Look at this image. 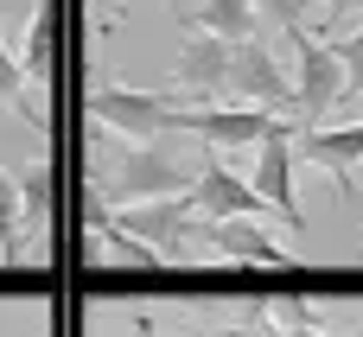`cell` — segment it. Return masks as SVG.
I'll return each instance as SVG.
<instances>
[{
    "instance_id": "obj_9",
    "label": "cell",
    "mask_w": 363,
    "mask_h": 337,
    "mask_svg": "<svg viewBox=\"0 0 363 337\" xmlns=\"http://www.w3.org/2000/svg\"><path fill=\"white\" fill-rule=\"evenodd\" d=\"M294 140H300V127L262 140V147H255V178H249V185L262 191V204H268L287 229H306V210L294 204V166H300V159H294Z\"/></svg>"
},
{
    "instance_id": "obj_14",
    "label": "cell",
    "mask_w": 363,
    "mask_h": 337,
    "mask_svg": "<svg viewBox=\"0 0 363 337\" xmlns=\"http://www.w3.org/2000/svg\"><path fill=\"white\" fill-rule=\"evenodd\" d=\"M26 89H32V76H26V64H19V51L6 45V25H0V102H6V108H13V115H19L26 127H38V134H45L51 121H45V115H38L32 102H26Z\"/></svg>"
},
{
    "instance_id": "obj_19",
    "label": "cell",
    "mask_w": 363,
    "mask_h": 337,
    "mask_svg": "<svg viewBox=\"0 0 363 337\" xmlns=\"http://www.w3.org/2000/svg\"><path fill=\"white\" fill-rule=\"evenodd\" d=\"M332 51L345 57V96H363V25L345 32V38H332Z\"/></svg>"
},
{
    "instance_id": "obj_1",
    "label": "cell",
    "mask_w": 363,
    "mask_h": 337,
    "mask_svg": "<svg viewBox=\"0 0 363 337\" xmlns=\"http://www.w3.org/2000/svg\"><path fill=\"white\" fill-rule=\"evenodd\" d=\"M83 172L108 198V210H134V204H153V198H191V185H198V166L179 147L128 140L115 127H89L83 134Z\"/></svg>"
},
{
    "instance_id": "obj_7",
    "label": "cell",
    "mask_w": 363,
    "mask_h": 337,
    "mask_svg": "<svg viewBox=\"0 0 363 337\" xmlns=\"http://www.w3.org/2000/svg\"><path fill=\"white\" fill-rule=\"evenodd\" d=\"M198 249H204V261H230V268H294V249L274 229H262V217L204 223Z\"/></svg>"
},
{
    "instance_id": "obj_20",
    "label": "cell",
    "mask_w": 363,
    "mask_h": 337,
    "mask_svg": "<svg viewBox=\"0 0 363 337\" xmlns=\"http://www.w3.org/2000/svg\"><path fill=\"white\" fill-rule=\"evenodd\" d=\"M319 13H325V25H345L363 13V0H319Z\"/></svg>"
},
{
    "instance_id": "obj_10",
    "label": "cell",
    "mask_w": 363,
    "mask_h": 337,
    "mask_svg": "<svg viewBox=\"0 0 363 337\" xmlns=\"http://www.w3.org/2000/svg\"><path fill=\"white\" fill-rule=\"evenodd\" d=\"M191 210H198L204 223H230V217H262L268 204H262V191H255L249 178H236L223 159H204V166H198V185H191Z\"/></svg>"
},
{
    "instance_id": "obj_22",
    "label": "cell",
    "mask_w": 363,
    "mask_h": 337,
    "mask_svg": "<svg viewBox=\"0 0 363 337\" xmlns=\"http://www.w3.org/2000/svg\"><path fill=\"white\" fill-rule=\"evenodd\" d=\"M166 6H172V19H179V25H198V0H166Z\"/></svg>"
},
{
    "instance_id": "obj_2",
    "label": "cell",
    "mask_w": 363,
    "mask_h": 337,
    "mask_svg": "<svg viewBox=\"0 0 363 337\" xmlns=\"http://www.w3.org/2000/svg\"><path fill=\"white\" fill-rule=\"evenodd\" d=\"M83 108L96 127H115L128 140H166V134H185V102L172 89H134L121 76H89L83 89Z\"/></svg>"
},
{
    "instance_id": "obj_18",
    "label": "cell",
    "mask_w": 363,
    "mask_h": 337,
    "mask_svg": "<svg viewBox=\"0 0 363 337\" xmlns=\"http://www.w3.org/2000/svg\"><path fill=\"white\" fill-rule=\"evenodd\" d=\"M313 6H319V0H255V13H262L268 25H281L287 38L306 32V13H313Z\"/></svg>"
},
{
    "instance_id": "obj_3",
    "label": "cell",
    "mask_w": 363,
    "mask_h": 337,
    "mask_svg": "<svg viewBox=\"0 0 363 337\" xmlns=\"http://www.w3.org/2000/svg\"><path fill=\"white\" fill-rule=\"evenodd\" d=\"M230 102H242V108H268V115H287V121H300L294 76L281 70L274 45H262V38H242V45L230 51Z\"/></svg>"
},
{
    "instance_id": "obj_6",
    "label": "cell",
    "mask_w": 363,
    "mask_h": 337,
    "mask_svg": "<svg viewBox=\"0 0 363 337\" xmlns=\"http://www.w3.org/2000/svg\"><path fill=\"white\" fill-rule=\"evenodd\" d=\"M287 127H300V121H287V115H268V108H242V102H217V108H185V134H198L204 147H217V153H230V147H262V140H274V134H287Z\"/></svg>"
},
{
    "instance_id": "obj_13",
    "label": "cell",
    "mask_w": 363,
    "mask_h": 337,
    "mask_svg": "<svg viewBox=\"0 0 363 337\" xmlns=\"http://www.w3.org/2000/svg\"><path fill=\"white\" fill-rule=\"evenodd\" d=\"M255 0H198V25L191 32H211V38H223V45H242V38H255Z\"/></svg>"
},
{
    "instance_id": "obj_12",
    "label": "cell",
    "mask_w": 363,
    "mask_h": 337,
    "mask_svg": "<svg viewBox=\"0 0 363 337\" xmlns=\"http://www.w3.org/2000/svg\"><path fill=\"white\" fill-rule=\"evenodd\" d=\"M19 204H26V255H32V236L51 229V210H57V166L51 159H26L19 172Z\"/></svg>"
},
{
    "instance_id": "obj_11",
    "label": "cell",
    "mask_w": 363,
    "mask_h": 337,
    "mask_svg": "<svg viewBox=\"0 0 363 337\" xmlns=\"http://www.w3.org/2000/svg\"><path fill=\"white\" fill-rule=\"evenodd\" d=\"M13 51H19V64H26L32 83L57 76V0H32V19H26V32H19Z\"/></svg>"
},
{
    "instance_id": "obj_4",
    "label": "cell",
    "mask_w": 363,
    "mask_h": 337,
    "mask_svg": "<svg viewBox=\"0 0 363 337\" xmlns=\"http://www.w3.org/2000/svg\"><path fill=\"white\" fill-rule=\"evenodd\" d=\"M230 51L236 45H223V38H211V32H191L185 45H179V57H172V96L185 102V108H217V102H230Z\"/></svg>"
},
{
    "instance_id": "obj_16",
    "label": "cell",
    "mask_w": 363,
    "mask_h": 337,
    "mask_svg": "<svg viewBox=\"0 0 363 337\" xmlns=\"http://www.w3.org/2000/svg\"><path fill=\"white\" fill-rule=\"evenodd\" d=\"M268 312H274L281 331H325V325H332L325 306H313L306 293H268Z\"/></svg>"
},
{
    "instance_id": "obj_23",
    "label": "cell",
    "mask_w": 363,
    "mask_h": 337,
    "mask_svg": "<svg viewBox=\"0 0 363 337\" xmlns=\"http://www.w3.org/2000/svg\"><path fill=\"white\" fill-rule=\"evenodd\" d=\"M102 6H108V25H115V19L128 13V0H102Z\"/></svg>"
},
{
    "instance_id": "obj_21",
    "label": "cell",
    "mask_w": 363,
    "mask_h": 337,
    "mask_svg": "<svg viewBox=\"0 0 363 337\" xmlns=\"http://www.w3.org/2000/svg\"><path fill=\"white\" fill-rule=\"evenodd\" d=\"M128 337H160V325H153V312H134V319H128Z\"/></svg>"
},
{
    "instance_id": "obj_15",
    "label": "cell",
    "mask_w": 363,
    "mask_h": 337,
    "mask_svg": "<svg viewBox=\"0 0 363 337\" xmlns=\"http://www.w3.org/2000/svg\"><path fill=\"white\" fill-rule=\"evenodd\" d=\"M0 261L19 268L26 261V204H19V178L0 166Z\"/></svg>"
},
{
    "instance_id": "obj_24",
    "label": "cell",
    "mask_w": 363,
    "mask_h": 337,
    "mask_svg": "<svg viewBox=\"0 0 363 337\" xmlns=\"http://www.w3.org/2000/svg\"><path fill=\"white\" fill-rule=\"evenodd\" d=\"M38 337H51V331H38Z\"/></svg>"
},
{
    "instance_id": "obj_8",
    "label": "cell",
    "mask_w": 363,
    "mask_h": 337,
    "mask_svg": "<svg viewBox=\"0 0 363 337\" xmlns=\"http://www.w3.org/2000/svg\"><path fill=\"white\" fill-rule=\"evenodd\" d=\"M294 159H306V166L332 172V185H338V204H351V198H357L351 172L363 166V121H345V127H300V140H294Z\"/></svg>"
},
{
    "instance_id": "obj_17",
    "label": "cell",
    "mask_w": 363,
    "mask_h": 337,
    "mask_svg": "<svg viewBox=\"0 0 363 337\" xmlns=\"http://www.w3.org/2000/svg\"><path fill=\"white\" fill-rule=\"evenodd\" d=\"M102 249H108L115 261H128V268H166V261H160V249H147L140 236H128V229H121L115 217L102 223Z\"/></svg>"
},
{
    "instance_id": "obj_5",
    "label": "cell",
    "mask_w": 363,
    "mask_h": 337,
    "mask_svg": "<svg viewBox=\"0 0 363 337\" xmlns=\"http://www.w3.org/2000/svg\"><path fill=\"white\" fill-rule=\"evenodd\" d=\"M294 96H300V127H319L325 108L345 102V57L332 51V38L294 32Z\"/></svg>"
}]
</instances>
